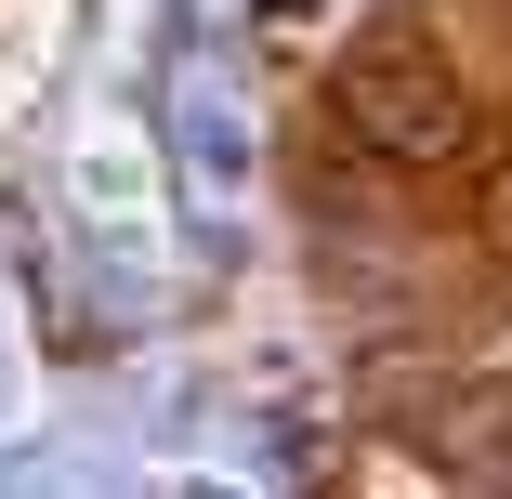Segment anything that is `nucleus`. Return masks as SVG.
Segmentation results:
<instances>
[{
    "label": "nucleus",
    "instance_id": "nucleus-1",
    "mask_svg": "<svg viewBox=\"0 0 512 499\" xmlns=\"http://www.w3.org/2000/svg\"><path fill=\"white\" fill-rule=\"evenodd\" d=\"M342 119H355V145H381V158H447V145H460V92H447L421 53H368V66L342 79Z\"/></svg>",
    "mask_w": 512,
    "mask_h": 499
}]
</instances>
